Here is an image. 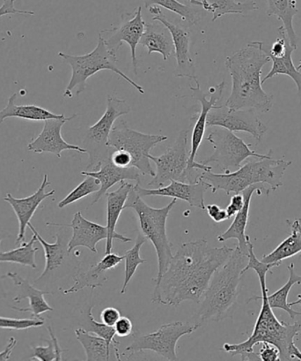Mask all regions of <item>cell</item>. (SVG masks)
Instances as JSON below:
<instances>
[{"label":"cell","mask_w":301,"mask_h":361,"mask_svg":"<svg viewBox=\"0 0 301 361\" xmlns=\"http://www.w3.org/2000/svg\"><path fill=\"white\" fill-rule=\"evenodd\" d=\"M132 107L127 102L117 97L108 96L107 108L101 118L87 129L83 140L84 148L89 156V166L86 171L96 169L105 161L110 160L114 149L108 145L110 132L115 121L122 116L129 114Z\"/></svg>","instance_id":"cell-8"},{"label":"cell","mask_w":301,"mask_h":361,"mask_svg":"<svg viewBox=\"0 0 301 361\" xmlns=\"http://www.w3.org/2000/svg\"><path fill=\"white\" fill-rule=\"evenodd\" d=\"M295 50L297 48L290 44L289 38L287 37L286 54L283 57L276 58L269 55L272 61V68L264 79L262 80V84H264L268 80L276 75H287L295 82L297 93L301 94V73L294 66L292 59L293 51Z\"/></svg>","instance_id":"cell-33"},{"label":"cell","mask_w":301,"mask_h":361,"mask_svg":"<svg viewBox=\"0 0 301 361\" xmlns=\"http://www.w3.org/2000/svg\"><path fill=\"white\" fill-rule=\"evenodd\" d=\"M75 335L85 350L87 361H107L110 360V345L106 340L84 328L76 329Z\"/></svg>","instance_id":"cell-32"},{"label":"cell","mask_w":301,"mask_h":361,"mask_svg":"<svg viewBox=\"0 0 301 361\" xmlns=\"http://www.w3.org/2000/svg\"><path fill=\"white\" fill-rule=\"evenodd\" d=\"M129 16H131V13L122 16V22L120 26L115 27L113 30H103L101 33L106 34V37H103V35L101 36L112 54L117 55L122 43L129 45L132 51L133 71L136 75V68H138L136 47L141 39L146 26L145 20L143 19L141 6L136 8L134 13H132V17Z\"/></svg>","instance_id":"cell-16"},{"label":"cell","mask_w":301,"mask_h":361,"mask_svg":"<svg viewBox=\"0 0 301 361\" xmlns=\"http://www.w3.org/2000/svg\"><path fill=\"white\" fill-rule=\"evenodd\" d=\"M10 279L12 280L13 285L18 288L19 293L16 297L13 298V301L16 303H20L23 300L29 299L30 307L27 308L13 307V310L22 312V313H31L32 317H41L40 315L46 313L48 311H53V307H51L45 300V295H51L53 294L49 290H41L37 289L33 285H31L29 280L23 279L16 272H8L5 276H2L3 279Z\"/></svg>","instance_id":"cell-26"},{"label":"cell","mask_w":301,"mask_h":361,"mask_svg":"<svg viewBox=\"0 0 301 361\" xmlns=\"http://www.w3.org/2000/svg\"><path fill=\"white\" fill-rule=\"evenodd\" d=\"M216 128L206 137V141L210 142L214 150L212 156L201 162L206 166L215 164L224 173H227L231 171L230 169H239L241 164L248 157L261 159L272 154V149H269L267 155L255 152L250 149L251 145H247L243 139L234 135L233 132L223 128Z\"/></svg>","instance_id":"cell-10"},{"label":"cell","mask_w":301,"mask_h":361,"mask_svg":"<svg viewBox=\"0 0 301 361\" xmlns=\"http://www.w3.org/2000/svg\"><path fill=\"white\" fill-rule=\"evenodd\" d=\"M10 237V233L8 231L5 230L0 229V246H1L2 241L5 240V238H8ZM2 279V278H0ZM5 290L3 288L1 285H0V298H6Z\"/></svg>","instance_id":"cell-50"},{"label":"cell","mask_w":301,"mask_h":361,"mask_svg":"<svg viewBox=\"0 0 301 361\" xmlns=\"http://www.w3.org/2000/svg\"><path fill=\"white\" fill-rule=\"evenodd\" d=\"M139 44L147 48L148 55L157 52L162 56L163 61H167L174 54L172 37L169 30L162 23H146Z\"/></svg>","instance_id":"cell-27"},{"label":"cell","mask_w":301,"mask_h":361,"mask_svg":"<svg viewBox=\"0 0 301 361\" xmlns=\"http://www.w3.org/2000/svg\"><path fill=\"white\" fill-rule=\"evenodd\" d=\"M145 8L148 9L150 6H157L177 13L181 20L188 23L190 25H197L200 22L202 13L199 10L194 9L191 6L181 4L177 0H143Z\"/></svg>","instance_id":"cell-36"},{"label":"cell","mask_w":301,"mask_h":361,"mask_svg":"<svg viewBox=\"0 0 301 361\" xmlns=\"http://www.w3.org/2000/svg\"><path fill=\"white\" fill-rule=\"evenodd\" d=\"M297 69L299 70V71L301 69V59H300V61L299 62V66H297Z\"/></svg>","instance_id":"cell-52"},{"label":"cell","mask_w":301,"mask_h":361,"mask_svg":"<svg viewBox=\"0 0 301 361\" xmlns=\"http://www.w3.org/2000/svg\"><path fill=\"white\" fill-rule=\"evenodd\" d=\"M234 248L212 247L205 238L184 243L155 283L152 302L179 307L184 301L199 303L214 272Z\"/></svg>","instance_id":"cell-1"},{"label":"cell","mask_w":301,"mask_h":361,"mask_svg":"<svg viewBox=\"0 0 301 361\" xmlns=\"http://www.w3.org/2000/svg\"><path fill=\"white\" fill-rule=\"evenodd\" d=\"M100 317L103 324L114 327L115 322L121 317V314L120 311L117 310V308L110 307L104 308V310L101 311Z\"/></svg>","instance_id":"cell-46"},{"label":"cell","mask_w":301,"mask_h":361,"mask_svg":"<svg viewBox=\"0 0 301 361\" xmlns=\"http://www.w3.org/2000/svg\"><path fill=\"white\" fill-rule=\"evenodd\" d=\"M271 191V188L266 187V185L255 184L241 192V194L244 196V205L243 209L234 216L233 223L231 224L229 229H227L225 233L219 235L218 240L219 243H225L226 240L234 238V240H238L237 246L239 247L241 250L248 252V236L246 234V228L248 216H250L252 196H253L255 192H257L258 195H269Z\"/></svg>","instance_id":"cell-22"},{"label":"cell","mask_w":301,"mask_h":361,"mask_svg":"<svg viewBox=\"0 0 301 361\" xmlns=\"http://www.w3.org/2000/svg\"><path fill=\"white\" fill-rule=\"evenodd\" d=\"M197 87L190 85L192 91V97L201 104V111L198 114H196L193 118L197 119L192 131L191 146L190 159H188V174L186 183H196L198 180L199 175L201 171H210L212 170V167L206 166L203 163L196 162V157L198 155L199 148L202 145L203 139L205 137L206 128V122H207V116L210 111L214 106L217 103L222 99L223 97L224 90H225V80L218 84L215 87L210 89L211 97H208L207 94L203 92L200 87V83H196Z\"/></svg>","instance_id":"cell-11"},{"label":"cell","mask_w":301,"mask_h":361,"mask_svg":"<svg viewBox=\"0 0 301 361\" xmlns=\"http://www.w3.org/2000/svg\"><path fill=\"white\" fill-rule=\"evenodd\" d=\"M153 16V20L162 23L169 30L174 47V55L177 59V76L179 78H188L198 82L196 66L191 52V33L186 27L171 23L160 8L153 6L148 8Z\"/></svg>","instance_id":"cell-15"},{"label":"cell","mask_w":301,"mask_h":361,"mask_svg":"<svg viewBox=\"0 0 301 361\" xmlns=\"http://www.w3.org/2000/svg\"><path fill=\"white\" fill-rule=\"evenodd\" d=\"M248 262L243 269V275L250 269L257 272L261 286V296H255L250 300H261L262 307L257 320L255 322L253 332L246 341L240 343H225L224 352L240 355L241 360H261L258 354L255 353L254 347L259 343H268L279 350L280 360H301V350L295 345V338L301 335L300 320L293 324L280 322L273 313L268 300L269 289L266 286V275L271 269L278 267V264H264L255 257L254 245L250 238H248Z\"/></svg>","instance_id":"cell-2"},{"label":"cell","mask_w":301,"mask_h":361,"mask_svg":"<svg viewBox=\"0 0 301 361\" xmlns=\"http://www.w3.org/2000/svg\"><path fill=\"white\" fill-rule=\"evenodd\" d=\"M289 305L290 307L296 306V305H300L301 306V294H299V295H297V300L294 301V302L289 303Z\"/></svg>","instance_id":"cell-51"},{"label":"cell","mask_w":301,"mask_h":361,"mask_svg":"<svg viewBox=\"0 0 301 361\" xmlns=\"http://www.w3.org/2000/svg\"><path fill=\"white\" fill-rule=\"evenodd\" d=\"M268 16H276L283 23L290 44L297 48V37L293 27L294 16L299 13L297 0H266Z\"/></svg>","instance_id":"cell-31"},{"label":"cell","mask_w":301,"mask_h":361,"mask_svg":"<svg viewBox=\"0 0 301 361\" xmlns=\"http://www.w3.org/2000/svg\"><path fill=\"white\" fill-rule=\"evenodd\" d=\"M190 129H184L178 135L174 145L159 157L149 156L156 166L155 176L149 182L148 187H164L167 182L177 180L186 182L191 149L188 148Z\"/></svg>","instance_id":"cell-13"},{"label":"cell","mask_w":301,"mask_h":361,"mask_svg":"<svg viewBox=\"0 0 301 361\" xmlns=\"http://www.w3.org/2000/svg\"><path fill=\"white\" fill-rule=\"evenodd\" d=\"M191 5L201 6L205 11L212 13V22L226 15L247 16L257 11L258 6L253 0L239 2L236 0H188Z\"/></svg>","instance_id":"cell-28"},{"label":"cell","mask_w":301,"mask_h":361,"mask_svg":"<svg viewBox=\"0 0 301 361\" xmlns=\"http://www.w3.org/2000/svg\"><path fill=\"white\" fill-rule=\"evenodd\" d=\"M288 271L290 273L288 281L276 293L271 294V295H268V300L272 310L273 308H279V310L288 313L290 318L295 319L297 317H301V312L293 310L290 307L287 298H288L290 290L294 285H296V283L297 285H301V276L297 274L293 264L288 266Z\"/></svg>","instance_id":"cell-35"},{"label":"cell","mask_w":301,"mask_h":361,"mask_svg":"<svg viewBox=\"0 0 301 361\" xmlns=\"http://www.w3.org/2000/svg\"><path fill=\"white\" fill-rule=\"evenodd\" d=\"M51 185L47 174L44 176L43 182L33 195L25 198H15L11 194L5 196L4 201L12 207L19 222V233L17 235L15 244L23 243L26 240V231L29 227L31 219L39 208L41 203L45 199L51 197L55 195L56 190L46 192V188Z\"/></svg>","instance_id":"cell-20"},{"label":"cell","mask_w":301,"mask_h":361,"mask_svg":"<svg viewBox=\"0 0 301 361\" xmlns=\"http://www.w3.org/2000/svg\"><path fill=\"white\" fill-rule=\"evenodd\" d=\"M258 355L262 361L280 360L279 350L276 346L268 343H262V346Z\"/></svg>","instance_id":"cell-45"},{"label":"cell","mask_w":301,"mask_h":361,"mask_svg":"<svg viewBox=\"0 0 301 361\" xmlns=\"http://www.w3.org/2000/svg\"><path fill=\"white\" fill-rule=\"evenodd\" d=\"M198 328L194 324L170 322L160 326L156 331L146 335H133V342L126 347L129 356L143 350H152L167 360H177V345L181 338L190 335Z\"/></svg>","instance_id":"cell-12"},{"label":"cell","mask_w":301,"mask_h":361,"mask_svg":"<svg viewBox=\"0 0 301 361\" xmlns=\"http://www.w3.org/2000/svg\"><path fill=\"white\" fill-rule=\"evenodd\" d=\"M271 59L264 43L254 41L226 58L225 65L232 77V91L226 106L232 110H252L266 114L274 104V96L262 89V70Z\"/></svg>","instance_id":"cell-3"},{"label":"cell","mask_w":301,"mask_h":361,"mask_svg":"<svg viewBox=\"0 0 301 361\" xmlns=\"http://www.w3.org/2000/svg\"><path fill=\"white\" fill-rule=\"evenodd\" d=\"M17 94L15 93L9 97L8 104L0 111V124L4 122L6 118H18L30 121H45L52 118H65V114H55L53 112L46 110L37 105H17L15 100Z\"/></svg>","instance_id":"cell-29"},{"label":"cell","mask_w":301,"mask_h":361,"mask_svg":"<svg viewBox=\"0 0 301 361\" xmlns=\"http://www.w3.org/2000/svg\"><path fill=\"white\" fill-rule=\"evenodd\" d=\"M134 189L141 197L165 196V197L181 200L195 208L205 210V192L210 188L204 180L199 178L196 183L172 180L166 187L158 188H143L139 184H136L134 185Z\"/></svg>","instance_id":"cell-18"},{"label":"cell","mask_w":301,"mask_h":361,"mask_svg":"<svg viewBox=\"0 0 301 361\" xmlns=\"http://www.w3.org/2000/svg\"><path fill=\"white\" fill-rule=\"evenodd\" d=\"M286 223L289 224L292 233L271 253L262 257V262L264 264L281 265L282 262L286 259L301 253V220L297 219L293 222L286 220Z\"/></svg>","instance_id":"cell-30"},{"label":"cell","mask_w":301,"mask_h":361,"mask_svg":"<svg viewBox=\"0 0 301 361\" xmlns=\"http://www.w3.org/2000/svg\"><path fill=\"white\" fill-rule=\"evenodd\" d=\"M285 171L282 161L275 159L271 155L258 161H251L234 171L224 173L202 171L199 178L209 185L212 194L222 190L230 195L240 194L255 184L269 185L274 191L281 187Z\"/></svg>","instance_id":"cell-5"},{"label":"cell","mask_w":301,"mask_h":361,"mask_svg":"<svg viewBox=\"0 0 301 361\" xmlns=\"http://www.w3.org/2000/svg\"><path fill=\"white\" fill-rule=\"evenodd\" d=\"M58 56L68 63L72 68V77L68 87H65V97L72 98L73 94L79 96L87 89V80L98 72L104 71V70H108V71H111L120 76L125 82L131 84L140 94H145L146 93L142 86L135 82L118 68L117 55L112 54L108 50L101 33L98 37L96 49L89 54L76 56L59 52Z\"/></svg>","instance_id":"cell-7"},{"label":"cell","mask_w":301,"mask_h":361,"mask_svg":"<svg viewBox=\"0 0 301 361\" xmlns=\"http://www.w3.org/2000/svg\"><path fill=\"white\" fill-rule=\"evenodd\" d=\"M15 0H4L0 6V17L12 15L34 16L33 11L17 9L15 6Z\"/></svg>","instance_id":"cell-42"},{"label":"cell","mask_w":301,"mask_h":361,"mask_svg":"<svg viewBox=\"0 0 301 361\" xmlns=\"http://www.w3.org/2000/svg\"><path fill=\"white\" fill-rule=\"evenodd\" d=\"M29 227L32 233L37 235V241L44 248L45 257V268L39 278L34 281V285H41L43 283H47L48 279L55 276L63 266L71 259L72 253L68 251V243H66L65 238L60 233L56 234V241L54 243H49L41 236L33 224L30 223Z\"/></svg>","instance_id":"cell-24"},{"label":"cell","mask_w":301,"mask_h":361,"mask_svg":"<svg viewBox=\"0 0 301 361\" xmlns=\"http://www.w3.org/2000/svg\"><path fill=\"white\" fill-rule=\"evenodd\" d=\"M205 210L207 212L209 216L211 217L215 223H222L224 222V221L229 219L226 209L220 208L219 205L209 204L206 206Z\"/></svg>","instance_id":"cell-48"},{"label":"cell","mask_w":301,"mask_h":361,"mask_svg":"<svg viewBox=\"0 0 301 361\" xmlns=\"http://www.w3.org/2000/svg\"><path fill=\"white\" fill-rule=\"evenodd\" d=\"M17 339L15 338H10L9 341L8 343V345H6V347L3 352H0V360L5 361V360H9L10 357H11L13 349L15 348V346L17 345Z\"/></svg>","instance_id":"cell-49"},{"label":"cell","mask_w":301,"mask_h":361,"mask_svg":"<svg viewBox=\"0 0 301 361\" xmlns=\"http://www.w3.org/2000/svg\"><path fill=\"white\" fill-rule=\"evenodd\" d=\"M100 188L101 183L97 178L87 176L82 183L77 185L61 202H58V207L59 209L65 208L66 206L71 205L72 203L78 202L86 196L96 194Z\"/></svg>","instance_id":"cell-39"},{"label":"cell","mask_w":301,"mask_h":361,"mask_svg":"<svg viewBox=\"0 0 301 361\" xmlns=\"http://www.w3.org/2000/svg\"><path fill=\"white\" fill-rule=\"evenodd\" d=\"M43 317L32 319H18L0 317V329H11V331H26L31 328H38L44 325Z\"/></svg>","instance_id":"cell-41"},{"label":"cell","mask_w":301,"mask_h":361,"mask_svg":"<svg viewBox=\"0 0 301 361\" xmlns=\"http://www.w3.org/2000/svg\"><path fill=\"white\" fill-rule=\"evenodd\" d=\"M76 114L72 117L52 118L44 121L43 130L37 138L27 145V149L31 152L41 154H54L58 159H61V154L65 150H75L79 153H87L86 149L78 145H70L62 136V128L66 122L76 118Z\"/></svg>","instance_id":"cell-17"},{"label":"cell","mask_w":301,"mask_h":361,"mask_svg":"<svg viewBox=\"0 0 301 361\" xmlns=\"http://www.w3.org/2000/svg\"><path fill=\"white\" fill-rule=\"evenodd\" d=\"M244 205V196L241 192L240 194H234L232 198H231V201L229 205L226 207V212L227 213V216H229V219L233 217L236 215L238 212H240Z\"/></svg>","instance_id":"cell-47"},{"label":"cell","mask_w":301,"mask_h":361,"mask_svg":"<svg viewBox=\"0 0 301 361\" xmlns=\"http://www.w3.org/2000/svg\"><path fill=\"white\" fill-rule=\"evenodd\" d=\"M177 203V199H173L169 204L163 208L155 209L147 205L143 201L141 196L133 188L125 203V209L134 210L139 217L140 228L143 236L149 240L155 248L158 258V274L155 279V283L162 279L163 273L167 271L173 258L172 247L167 234V221L171 210Z\"/></svg>","instance_id":"cell-6"},{"label":"cell","mask_w":301,"mask_h":361,"mask_svg":"<svg viewBox=\"0 0 301 361\" xmlns=\"http://www.w3.org/2000/svg\"><path fill=\"white\" fill-rule=\"evenodd\" d=\"M94 306H91L89 312H87V322L85 328L87 331L93 333L106 340L108 345L113 343L114 346L118 345L119 342L115 339V334L114 327L103 324V322H99L94 318L93 310Z\"/></svg>","instance_id":"cell-40"},{"label":"cell","mask_w":301,"mask_h":361,"mask_svg":"<svg viewBox=\"0 0 301 361\" xmlns=\"http://www.w3.org/2000/svg\"><path fill=\"white\" fill-rule=\"evenodd\" d=\"M47 226L71 228L72 235L68 243L70 253H72V251L77 247H83L89 250L92 253L96 254L98 252L97 244L104 240H107L110 236L107 226L91 222L84 217L80 212L73 216L72 222L69 224L47 223Z\"/></svg>","instance_id":"cell-19"},{"label":"cell","mask_w":301,"mask_h":361,"mask_svg":"<svg viewBox=\"0 0 301 361\" xmlns=\"http://www.w3.org/2000/svg\"><path fill=\"white\" fill-rule=\"evenodd\" d=\"M146 240L147 238L141 233H139L138 238H136L134 246H133L131 250L126 252L124 255V283H122L121 294L126 293L129 283L131 282L133 276L135 275L139 266L147 262L146 259H143L140 257V250H141V247L143 245L146 243Z\"/></svg>","instance_id":"cell-37"},{"label":"cell","mask_w":301,"mask_h":361,"mask_svg":"<svg viewBox=\"0 0 301 361\" xmlns=\"http://www.w3.org/2000/svg\"><path fill=\"white\" fill-rule=\"evenodd\" d=\"M248 262V252L236 246L232 254L217 269L203 294L200 306L193 322L199 329L206 322H222L233 317L236 310L243 269Z\"/></svg>","instance_id":"cell-4"},{"label":"cell","mask_w":301,"mask_h":361,"mask_svg":"<svg viewBox=\"0 0 301 361\" xmlns=\"http://www.w3.org/2000/svg\"><path fill=\"white\" fill-rule=\"evenodd\" d=\"M134 188V185L128 183L127 181L120 182V185L117 190L113 192H107V228L108 231V240H106V247H105V255L111 253L113 248V240H120L121 243H128L132 240L131 238L124 236L121 233L115 231L119 217L121 216L122 210L124 209L126 202H127L129 192Z\"/></svg>","instance_id":"cell-23"},{"label":"cell","mask_w":301,"mask_h":361,"mask_svg":"<svg viewBox=\"0 0 301 361\" xmlns=\"http://www.w3.org/2000/svg\"><path fill=\"white\" fill-rule=\"evenodd\" d=\"M301 254V253H300ZM300 257H301V255H300Z\"/></svg>","instance_id":"cell-53"},{"label":"cell","mask_w":301,"mask_h":361,"mask_svg":"<svg viewBox=\"0 0 301 361\" xmlns=\"http://www.w3.org/2000/svg\"><path fill=\"white\" fill-rule=\"evenodd\" d=\"M207 127H219L231 132H245L260 142L268 131L267 126L252 109L232 110L225 104L213 107L207 116Z\"/></svg>","instance_id":"cell-14"},{"label":"cell","mask_w":301,"mask_h":361,"mask_svg":"<svg viewBox=\"0 0 301 361\" xmlns=\"http://www.w3.org/2000/svg\"><path fill=\"white\" fill-rule=\"evenodd\" d=\"M115 334L120 338H126L132 334L133 325L131 319L126 317H121L114 325Z\"/></svg>","instance_id":"cell-44"},{"label":"cell","mask_w":301,"mask_h":361,"mask_svg":"<svg viewBox=\"0 0 301 361\" xmlns=\"http://www.w3.org/2000/svg\"><path fill=\"white\" fill-rule=\"evenodd\" d=\"M83 176H90L100 181V190L94 194L92 205L99 202L114 185L124 180L140 182V171L135 167L121 168L112 164L110 159L105 161L92 171H84Z\"/></svg>","instance_id":"cell-25"},{"label":"cell","mask_w":301,"mask_h":361,"mask_svg":"<svg viewBox=\"0 0 301 361\" xmlns=\"http://www.w3.org/2000/svg\"><path fill=\"white\" fill-rule=\"evenodd\" d=\"M169 139L166 135H148L129 128L124 119L114 125L110 132L108 145L117 150H124L131 155L132 167L136 168L143 175L155 176V171L150 166L149 156L157 145Z\"/></svg>","instance_id":"cell-9"},{"label":"cell","mask_w":301,"mask_h":361,"mask_svg":"<svg viewBox=\"0 0 301 361\" xmlns=\"http://www.w3.org/2000/svg\"><path fill=\"white\" fill-rule=\"evenodd\" d=\"M124 260V255L110 253L105 255V257L98 264L90 266L87 271H83L79 266L75 275L73 276L75 283L69 289L63 290L62 293L71 294L78 293L85 288L94 290L98 287L103 286L108 279L106 271L117 268Z\"/></svg>","instance_id":"cell-21"},{"label":"cell","mask_w":301,"mask_h":361,"mask_svg":"<svg viewBox=\"0 0 301 361\" xmlns=\"http://www.w3.org/2000/svg\"><path fill=\"white\" fill-rule=\"evenodd\" d=\"M49 333H50L51 340H44L48 343L46 346L37 345L31 346L33 350V355L30 357V360H38L41 361H53L62 360L63 353L66 352L68 350L61 348L59 345L58 339L54 334L53 329L49 326L47 328Z\"/></svg>","instance_id":"cell-38"},{"label":"cell","mask_w":301,"mask_h":361,"mask_svg":"<svg viewBox=\"0 0 301 361\" xmlns=\"http://www.w3.org/2000/svg\"><path fill=\"white\" fill-rule=\"evenodd\" d=\"M110 161L115 166L121 168L132 167V159L129 153L124 150L114 149L110 156Z\"/></svg>","instance_id":"cell-43"},{"label":"cell","mask_w":301,"mask_h":361,"mask_svg":"<svg viewBox=\"0 0 301 361\" xmlns=\"http://www.w3.org/2000/svg\"><path fill=\"white\" fill-rule=\"evenodd\" d=\"M37 241V235L33 233V236L29 243L24 241L22 246L15 248V250L0 252V264L1 262H9V264H17L34 269H37L36 255L39 248L34 247V243Z\"/></svg>","instance_id":"cell-34"}]
</instances>
